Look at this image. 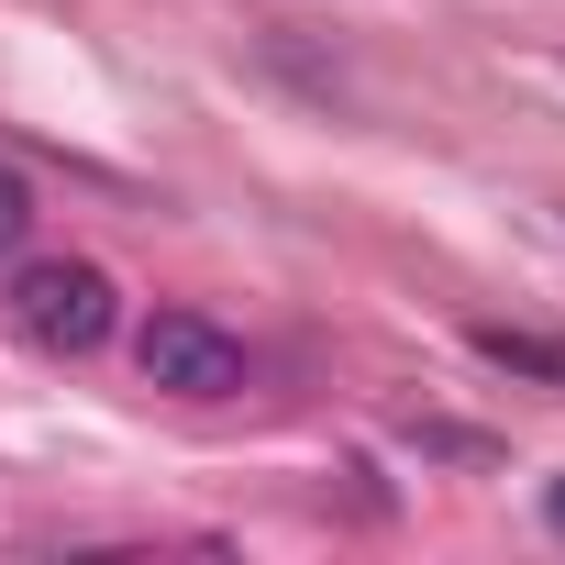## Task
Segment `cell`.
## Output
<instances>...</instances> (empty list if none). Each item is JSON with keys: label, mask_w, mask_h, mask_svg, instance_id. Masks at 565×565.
<instances>
[{"label": "cell", "mask_w": 565, "mask_h": 565, "mask_svg": "<svg viewBox=\"0 0 565 565\" xmlns=\"http://www.w3.org/2000/svg\"><path fill=\"white\" fill-rule=\"evenodd\" d=\"M111 322H122L111 266H89V255H45V266L12 277V333H23L34 355H100Z\"/></svg>", "instance_id": "cell-1"}, {"label": "cell", "mask_w": 565, "mask_h": 565, "mask_svg": "<svg viewBox=\"0 0 565 565\" xmlns=\"http://www.w3.org/2000/svg\"><path fill=\"white\" fill-rule=\"evenodd\" d=\"M134 355H145V388H167V399H233L244 388V344L200 311H156Z\"/></svg>", "instance_id": "cell-2"}, {"label": "cell", "mask_w": 565, "mask_h": 565, "mask_svg": "<svg viewBox=\"0 0 565 565\" xmlns=\"http://www.w3.org/2000/svg\"><path fill=\"white\" fill-rule=\"evenodd\" d=\"M488 366H510V377H543V388H565V344H543V333H510V322H477L466 333Z\"/></svg>", "instance_id": "cell-3"}, {"label": "cell", "mask_w": 565, "mask_h": 565, "mask_svg": "<svg viewBox=\"0 0 565 565\" xmlns=\"http://www.w3.org/2000/svg\"><path fill=\"white\" fill-rule=\"evenodd\" d=\"M23 233H34V178L0 156V255H23Z\"/></svg>", "instance_id": "cell-4"}, {"label": "cell", "mask_w": 565, "mask_h": 565, "mask_svg": "<svg viewBox=\"0 0 565 565\" xmlns=\"http://www.w3.org/2000/svg\"><path fill=\"white\" fill-rule=\"evenodd\" d=\"M543 521H554V532H565V477H554V488H543Z\"/></svg>", "instance_id": "cell-5"}]
</instances>
